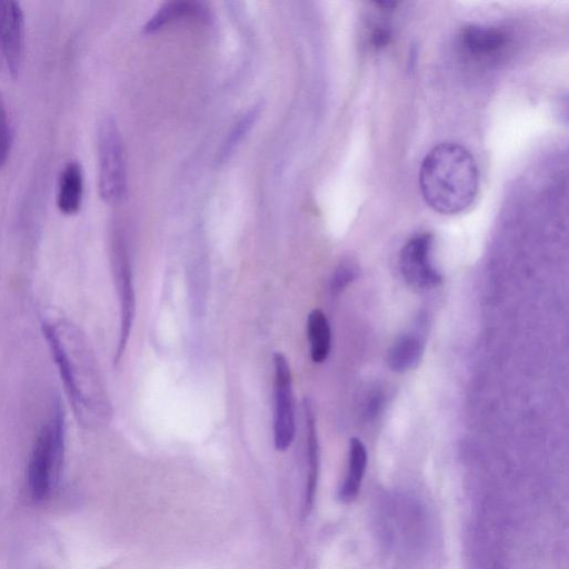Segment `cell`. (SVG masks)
Masks as SVG:
<instances>
[{
  "label": "cell",
  "instance_id": "cell-1",
  "mask_svg": "<svg viewBox=\"0 0 569 569\" xmlns=\"http://www.w3.org/2000/svg\"><path fill=\"white\" fill-rule=\"evenodd\" d=\"M419 186L426 203L441 214H458L475 201L479 171L473 156L463 146L442 142L422 159Z\"/></svg>",
  "mask_w": 569,
  "mask_h": 569
},
{
  "label": "cell",
  "instance_id": "cell-2",
  "mask_svg": "<svg viewBox=\"0 0 569 569\" xmlns=\"http://www.w3.org/2000/svg\"><path fill=\"white\" fill-rule=\"evenodd\" d=\"M42 330L74 415L87 422L94 403L86 388L97 378L84 346L70 325L44 321Z\"/></svg>",
  "mask_w": 569,
  "mask_h": 569
},
{
  "label": "cell",
  "instance_id": "cell-3",
  "mask_svg": "<svg viewBox=\"0 0 569 569\" xmlns=\"http://www.w3.org/2000/svg\"><path fill=\"white\" fill-rule=\"evenodd\" d=\"M59 402L50 420L41 428L30 457L28 485L33 499L43 500L56 488L64 453V421Z\"/></svg>",
  "mask_w": 569,
  "mask_h": 569
},
{
  "label": "cell",
  "instance_id": "cell-4",
  "mask_svg": "<svg viewBox=\"0 0 569 569\" xmlns=\"http://www.w3.org/2000/svg\"><path fill=\"white\" fill-rule=\"evenodd\" d=\"M97 147L100 197L107 203H118L127 192V170L121 134L112 117L100 121Z\"/></svg>",
  "mask_w": 569,
  "mask_h": 569
},
{
  "label": "cell",
  "instance_id": "cell-5",
  "mask_svg": "<svg viewBox=\"0 0 569 569\" xmlns=\"http://www.w3.org/2000/svg\"><path fill=\"white\" fill-rule=\"evenodd\" d=\"M112 264L120 305V328L114 355V362H119L127 348L136 313L130 260L124 240L119 233L112 240Z\"/></svg>",
  "mask_w": 569,
  "mask_h": 569
},
{
  "label": "cell",
  "instance_id": "cell-6",
  "mask_svg": "<svg viewBox=\"0 0 569 569\" xmlns=\"http://www.w3.org/2000/svg\"><path fill=\"white\" fill-rule=\"evenodd\" d=\"M273 441L277 450L284 451L291 446L296 433L292 379L288 360L283 353H273Z\"/></svg>",
  "mask_w": 569,
  "mask_h": 569
},
{
  "label": "cell",
  "instance_id": "cell-7",
  "mask_svg": "<svg viewBox=\"0 0 569 569\" xmlns=\"http://www.w3.org/2000/svg\"><path fill=\"white\" fill-rule=\"evenodd\" d=\"M432 246V234L423 232L411 237L401 249L400 270L406 282L413 289H432L442 281L441 273L431 261Z\"/></svg>",
  "mask_w": 569,
  "mask_h": 569
},
{
  "label": "cell",
  "instance_id": "cell-8",
  "mask_svg": "<svg viewBox=\"0 0 569 569\" xmlns=\"http://www.w3.org/2000/svg\"><path fill=\"white\" fill-rule=\"evenodd\" d=\"M24 14L19 2L0 0V57L12 77H18L23 61Z\"/></svg>",
  "mask_w": 569,
  "mask_h": 569
},
{
  "label": "cell",
  "instance_id": "cell-9",
  "mask_svg": "<svg viewBox=\"0 0 569 569\" xmlns=\"http://www.w3.org/2000/svg\"><path fill=\"white\" fill-rule=\"evenodd\" d=\"M510 43L508 33L497 27L469 24L459 33L462 52L477 62H492L500 58Z\"/></svg>",
  "mask_w": 569,
  "mask_h": 569
},
{
  "label": "cell",
  "instance_id": "cell-10",
  "mask_svg": "<svg viewBox=\"0 0 569 569\" xmlns=\"http://www.w3.org/2000/svg\"><path fill=\"white\" fill-rule=\"evenodd\" d=\"M83 173L77 161L68 162L59 179L57 206L64 214H76L83 198Z\"/></svg>",
  "mask_w": 569,
  "mask_h": 569
},
{
  "label": "cell",
  "instance_id": "cell-11",
  "mask_svg": "<svg viewBox=\"0 0 569 569\" xmlns=\"http://www.w3.org/2000/svg\"><path fill=\"white\" fill-rule=\"evenodd\" d=\"M425 342L419 335L403 333L396 339L388 350V366L396 372L411 370L420 362Z\"/></svg>",
  "mask_w": 569,
  "mask_h": 569
},
{
  "label": "cell",
  "instance_id": "cell-12",
  "mask_svg": "<svg viewBox=\"0 0 569 569\" xmlns=\"http://www.w3.org/2000/svg\"><path fill=\"white\" fill-rule=\"evenodd\" d=\"M367 462L368 453L365 445L359 438H352L349 447L348 473L339 491V498L342 502L349 503L357 498Z\"/></svg>",
  "mask_w": 569,
  "mask_h": 569
},
{
  "label": "cell",
  "instance_id": "cell-13",
  "mask_svg": "<svg viewBox=\"0 0 569 569\" xmlns=\"http://www.w3.org/2000/svg\"><path fill=\"white\" fill-rule=\"evenodd\" d=\"M307 333L310 345V356L313 362H323L331 348V328L327 316L320 309H313L308 315Z\"/></svg>",
  "mask_w": 569,
  "mask_h": 569
},
{
  "label": "cell",
  "instance_id": "cell-14",
  "mask_svg": "<svg viewBox=\"0 0 569 569\" xmlns=\"http://www.w3.org/2000/svg\"><path fill=\"white\" fill-rule=\"evenodd\" d=\"M303 410L306 418L307 428V452L309 462V475H308V499H311L318 476L319 466V445L317 436L316 415L312 401L309 398L303 400Z\"/></svg>",
  "mask_w": 569,
  "mask_h": 569
},
{
  "label": "cell",
  "instance_id": "cell-15",
  "mask_svg": "<svg viewBox=\"0 0 569 569\" xmlns=\"http://www.w3.org/2000/svg\"><path fill=\"white\" fill-rule=\"evenodd\" d=\"M198 10L193 3L184 1H171L164 3L146 23L144 31L153 32L168 24L170 21L183 17L186 14L194 13Z\"/></svg>",
  "mask_w": 569,
  "mask_h": 569
},
{
  "label": "cell",
  "instance_id": "cell-16",
  "mask_svg": "<svg viewBox=\"0 0 569 569\" xmlns=\"http://www.w3.org/2000/svg\"><path fill=\"white\" fill-rule=\"evenodd\" d=\"M357 267L352 262H341L332 274L330 282L331 292L335 295L340 293L357 278Z\"/></svg>",
  "mask_w": 569,
  "mask_h": 569
},
{
  "label": "cell",
  "instance_id": "cell-17",
  "mask_svg": "<svg viewBox=\"0 0 569 569\" xmlns=\"http://www.w3.org/2000/svg\"><path fill=\"white\" fill-rule=\"evenodd\" d=\"M12 144V130L7 112L0 104V168L6 163Z\"/></svg>",
  "mask_w": 569,
  "mask_h": 569
},
{
  "label": "cell",
  "instance_id": "cell-18",
  "mask_svg": "<svg viewBox=\"0 0 569 569\" xmlns=\"http://www.w3.org/2000/svg\"><path fill=\"white\" fill-rule=\"evenodd\" d=\"M257 114V109H252L236 124L234 130L230 133L228 141L226 142L224 148L222 150V154L224 157L228 156V153L233 149L234 144H237L238 141L241 140L243 133L246 134V132L254 121Z\"/></svg>",
  "mask_w": 569,
  "mask_h": 569
}]
</instances>
